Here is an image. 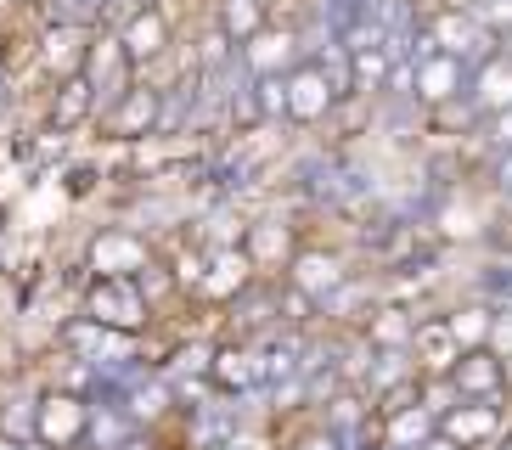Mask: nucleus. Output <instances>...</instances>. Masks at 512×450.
<instances>
[{
	"mask_svg": "<svg viewBox=\"0 0 512 450\" xmlns=\"http://www.w3.org/2000/svg\"><path fill=\"white\" fill-rule=\"evenodd\" d=\"M91 411H96L91 400H79V394H68V389L46 394V400L34 405V439H40L46 450L85 445V434H91Z\"/></svg>",
	"mask_w": 512,
	"mask_h": 450,
	"instance_id": "nucleus-1",
	"label": "nucleus"
},
{
	"mask_svg": "<svg viewBox=\"0 0 512 450\" xmlns=\"http://www.w3.org/2000/svg\"><path fill=\"white\" fill-rule=\"evenodd\" d=\"M85 315H91L96 327L130 338V332L147 327V293H141V282H96L85 293Z\"/></svg>",
	"mask_w": 512,
	"mask_h": 450,
	"instance_id": "nucleus-2",
	"label": "nucleus"
},
{
	"mask_svg": "<svg viewBox=\"0 0 512 450\" xmlns=\"http://www.w3.org/2000/svg\"><path fill=\"white\" fill-rule=\"evenodd\" d=\"M91 270L96 282H141L152 270V254L136 231H102L91 242Z\"/></svg>",
	"mask_w": 512,
	"mask_h": 450,
	"instance_id": "nucleus-3",
	"label": "nucleus"
},
{
	"mask_svg": "<svg viewBox=\"0 0 512 450\" xmlns=\"http://www.w3.org/2000/svg\"><path fill=\"white\" fill-rule=\"evenodd\" d=\"M439 434L451 439L456 450H479L501 434V400H456L439 417Z\"/></svg>",
	"mask_w": 512,
	"mask_h": 450,
	"instance_id": "nucleus-4",
	"label": "nucleus"
},
{
	"mask_svg": "<svg viewBox=\"0 0 512 450\" xmlns=\"http://www.w3.org/2000/svg\"><path fill=\"white\" fill-rule=\"evenodd\" d=\"M411 90H417L428 107H451L462 102V90H467V62L445 57V51H434V57H422L411 62Z\"/></svg>",
	"mask_w": 512,
	"mask_h": 450,
	"instance_id": "nucleus-5",
	"label": "nucleus"
},
{
	"mask_svg": "<svg viewBox=\"0 0 512 450\" xmlns=\"http://www.w3.org/2000/svg\"><path fill=\"white\" fill-rule=\"evenodd\" d=\"M451 389L462 400H507V360L490 349H467L451 372Z\"/></svg>",
	"mask_w": 512,
	"mask_h": 450,
	"instance_id": "nucleus-6",
	"label": "nucleus"
},
{
	"mask_svg": "<svg viewBox=\"0 0 512 450\" xmlns=\"http://www.w3.org/2000/svg\"><path fill=\"white\" fill-rule=\"evenodd\" d=\"M332 102H338V90L327 85V74H321L316 62H299V68L287 74V119H293V124L327 119Z\"/></svg>",
	"mask_w": 512,
	"mask_h": 450,
	"instance_id": "nucleus-7",
	"label": "nucleus"
},
{
	"mask_svg": "<svg viewBox=\"0 0 512 450\" xmlns=\"http://www.w3.org/2000/svg\"><path fill=\"white\" fill-rule=\"evenodd\" d=\"M467 349L456 344V332L451 321H417V338H411V360H417V372L422 377H451L456 372V360H462Z\"/></svg>",
	"mask_w": 512,
	"mask_h": 450,
	"instance_id": "nucleus-8",
	"label": "nucleus"
},
{
	"mask_svg": "<svg viewBox=\"0 0 512 450\" xmlns=\"http://www.w3.org/2000/svg\"><path fill=\"white\" fill-rule=\"evenodd\" d=\"M158 119H164V102H158V90H152V85H130L119 102H113V113H107V135L130 141V135L158 130Z\"/></svg>",
	"mask_w": 512,
	"mask_h": 450,
	"instance_id": "nucleus-9",
	"label": "nucleus"
},
{
	"mask_svg": "<svg viewBox=\"0 0 512 450\" xmlns=\"http://www.w3.org/2000/svg\"><path fill=\"white\" fill-rule=\"evenodd\" d=\"M287 270H293V293H304L310 304L344 287V259L327 254V248H304V254H293Z\"/></svg>",
	"mask_w": 512,
	"mask_h": 450,
	"instance_id": "nucleus-10",
	"label": "nucleus"
},
{
	"mask_svg": "<svg viewBox=\"0 0 512 450\" xmlns=\"http://www.w3.org/2000/svg\"><path fill=\"white\" fill-rule=\"evenodd\" d=\"M377 434H383V450H417L439 434V417L428 405H406L394 417H377Z\"/></svg>",
	"mask_w": 512,
	"mask_h": 450,
	"instance_id": "nucleus-11",
	"label": "nucleus"
},
{
	"mask_svg": "<svg viewBox=\"0 0 512 450\" xmlns=\"http://www.w3.org/2000/svg\"><path fill=\"white\" fill-rule=\"evenodd\" d=\"M209 383H214V389H226V394L265 389V383H259V349H242V344L214 349V377H209Z\"/></svg>",
	"mask_w": 512,
	"mask_h": 450,
	"instance_id": "nucleus-12",
	"label": "nucleus"
},
{
	"mask_svg": "<svg viewBox=\"0 0 512 450\" xmlns=\"http://www.w3.org/2000/svg\"><path fill=\"white\" fill-rule=\"evenodd\" d=\"M248 270H254L248 248H214L209 270H203V293L209 299H237L242 287H248Z\"/></svg>",
	"mask_w": 512,
	"mask_h": 450,
	"instance_id": "nucleus-13",
	"label": "nucleus"
},
{
	"mask_svg": "<svg viewBox=\"0 0 512 450\" xmlns=\"http://www.w3.org/2000/svg\"><path fill=\"white\" fill-rule=\"evenodd\" d=\"M473 107L479 113H490V119H501L512 107V57H490V62H479V74H473Z\"/></svg>",
	"mask_w": 512,
	"mask_h": 450,
	"instance_id": "nucleus-14",
	"label": "nucleus"
},
{
	"mask_svg": "<svg viewBox=\"0 0 512 450\" xmlns=\"http://www.w3.org/2000/svg\"><path fill=\"white\" fill-rule=\"evenodd\" d=\"M304 344L299 338H271V344H259V383L265 389H282V383H299L304 377Z\"/></svg>",
	"mask_w": 512,
	"mask_h": 450,
	"instance_id": "nucleus-15",
	"label": "nucleus"
},
{
	"mask_svg": "<svg viewBox=\"0 0 512 450\" xmlns=\"http://www.w3.org/2000/svg\"><path fill=\"white\" fill-rule=\"evenodd\" d=\"M46 68L51 74H62V79H74V74H85V62H91V45H85V29L79 23H57V29L46 34Z\"/></svg>",
	"mask_w": 512,
	"mask_h": 450,
	"instance_id": "nucleus-16",
	"label": "nucleus"
},
{
	"mask_svg": "<svg viewBox=\"0 0 512 450\" xmlns=\"http://www.w3.org/2000/svg\"><path fill=\"white\" fill-rule=\"evenodd\" d=\"M119 40H124V57H130V62H152L169 45V17L158 12V6H147L141 17H130V23H124Z\"/></svg>",
	"mask_w": 512,
	"mask_h": 450,
	"instance_id": "nucleus-17",
	"label": "nucleus"
},
{
	"mask_svg": "<svg viewBox=\"0 0 512 450\" xmlns=\"http://www.w3.org/2000/svg\"><path fill=\"white\" fill-rule=\"evenodd\" d=\"M91 107H96V85H91V74L62 79L57 102H51V124H57V130H74V124L91 119Z\"/></svg>",
	"mask_w": 512,
	"mask_h": 450,
	"instance_id": "nucleus-18",
	"label": "nucleus"
},
{
	"mask_svg": "<svg viewBox=\"0 0 512 450\" xmlns=\"http://www.w3.org/2000/svg\"><path fill=\"white\" fill-rule=\"evenodd\" d=\"M248 68L254 79H276V74H293L299 62H293V34H259L248 45Z\"/></svg>",
	"mask_w": 512,
	"mask_h": 450,
	"instance_id": "nucleus-19",
	"label": "nucleus"
},
{
	"mask_svg": "<svg viewBox=\"0 0 512 450\" xmlns=\"http://www.w3.org/2000/svg\"><path fill=\"white\" fill-rule=\"evenodd\" d=\"M220 34L237 45H254L265 34V0H220Z\"/></svg>",
	"mask_w": 512,
	"mask_h": 450,
	"instance_id": "nucleus-20",
	"label": "nucleus"
},
{
	"mask_svg": "<svg viewBox=\"0 0 512 450\" xmlns=\"http://www.w3.org/2000/svg\"><path fill=\"white\" fill-rule=\"evenodd\" d=\"M248 259H254L259 270L265 265H293V237H287V225H276V220H265V225H254L248 231Z\"/></svg>",
	"mask_w": 512,
	"mask_h": 450,
	"instance_id": "nucleus-21",
	"label": "nucleus"
},
{
	"mask_svg": "<svg viewBox=\"0 0 512 450\" xmlns=\"http://www.w3.org/2000/svg\"><path fill=\"white\" fill-rule=\"evenodd\" d=\"M445 321H451L462 349H490V332H496V310H490V304H467V310L445 315Z\"/></svg>",
	"mask_w": 512,
	"mask_h": 450,
	"instance_id": "nucleus-22",
	"label": "nucleus"
},
{
	"mask_svg": "<svg viewBox=\"0 0 512 450\" xmlns=\"http://www.w3.org/2000/svg\"><path fill=\"white\" fill-rule=\"evenodd\" d=\"M366 338H372V349H411V338H417V321H411V315L394 304V310H377V315H372Z\"/></svg>",
	"mask_w": 512,
	"mask_h": 450,
	"instance_id": "nucleus-23",
	"label": "nucleus"
},
{
	"mask_svg": "<svg viewBox=\"0 0 512 450\" xmlns=\"http://www.w3.org/2000/svg\"><path fill=\"white\" fill-rule=\"evenodd\" d=\"M349 62H355V90H377V85H383V68H389V45H377V51H355V57H349Z\"/></svg>",
	"mask_w": 512,
	"mask_h": 450,
	"instance_id": "nucleus-24",
	"label": "nucleus"
},
{
	"mask_svg": "<svg viewBox=\"0 0 512 450\" xmlns=\"http://www.w3.org/2000/svg\"><path fill=\"white\" fill-rule=\"evenodd\" d=\"M226 439H231V411L197 405V445H226Z\"/></svg>",
	"mask_w": 512,
	"mask_h": 450,
	"instance_id": "nucleus-25",
	"label": "nucleus"
},
{
	"mask_svg": "<svg viewBox=\"0 0 512 450\" xmlns=\"http://www.w3.org/2000/svg\"><path fill=\"white\" fill-rule=\"evenodd\" d=\"M259 113L265 119H287V74L259 79Z\"/></svg>",
	"mask_w": 512,
	"mask_h": 450,
	"instance_id": "nucleus-26",
	"label": "nucleus"
},
{
	"mask_svg": "<svg viewBox=\"0 0 512 450\" xmlns=\"http://www.w3.org/2000/svg\"><path fill=\"white\" fill-rule=\"evenodd\" d=\"M490 355H512V310H496V332H490Z\"/></svg>",
	"mask_w": 512,
	"mask_h": 450,
	"instance_id": "nucleus-27",
	"label": "nucleus"
},
{
	"mask_svg": "<svg viewBox=\"0 0 512 450\" xmlns=\"http://www.w3.org/2000/svg\"><path fill=\"white\" fill-rule=\"evenodd\" d=\"M293 450H344V439H338V434H327V428H316V434H304Z\"/></svg>",
	"mask_w": 512,
	"mask_h": 450,
	"instance_id": "nucleus-28",
	"label": "nucleus"
},
{
	"mask_svg": "<svg viewBox=\"0 0 512 450\" xmlns=\"http://www.w3.org/2000/svg\"><path fill=\"white\" fill-rule=\"evenodd\" d=\"M490 135H496V147H501V152H512V107L501 113L496 124H490Z\"/></svg>",
	"mask_w": 512,
	"mask_h": 450,
	"instance_id": "nucleus-29",
	"label": "nucleus"
},
{
	"mask_svg": "<svg viewBox=\"0 0 512 450\" xmlns=\"http://www.w3.org/2000/svg\"><path fill=\"white\" fill-rule=\"evenodd\" d=\"M496 186H501V192H512V152H501V158H496Z\"/></svg>",
	"mask_w": 512,
	"mask_h": 450,
	"instance_id": "nucleus-30",
	"label": "nucleus"
},
{
	"mask_svg": "<svg viewBox=\"0 0 512 450\" xmlns=\"http://www.w3.org/2000/svg\"><path fill=\"white\" fill-rule=\"evenodd\" d=\"M119 450H152V439H147V434H130V439H124Z\"/></svg>",
	"mask_w": 512,
	"mask_h": 450,
	"instance_id": "nucleus-31",
	"label": "nucleus"
},
{
	"mask_svg": "<svg viewBox=\"0 0 512 450\" xmlns=\"http://www.w3.org/2000/svg\"><path fill=\"white\" fill-rule=\"evenodd\" d=\"M417 450H456V445H451V439H445V434H434V439H428V445H417Z\"/></svg>",
	"mask_w": 512,
	"mask_h": 450,
	"instance_id": "nucleus-32",
	"label": "nucleus"
},
{
	"mask_svg": "<svg viewBox=\"0 0 512 450\" xmlns=\"http://www.w3.org/2000/svg\"><path fill=\"white\" fill-rule=\"evenodd\" d=\"M501 450H512V434H507V439H501Z\"/></svg>",
	"mask_w": 512,
	"mask_h": 450,
	"instance_id": "nucleus-33",
	"label": "nucleus"
},
{
	"mask_svg": "<svg viewBox=\"0 0 512 450\" xmlns=\"http://www.w3.org/2000/svg\"><path fill=\"white\" fill-rule=\"evenodd\" d=\"M0 450H6V439H0Z\"/></svg>",
	"mask_w": 512,
	"mask_h": 450,
	"instance_id": "nucleus-34",
	"label": "nucleus"
}]
</instances>
